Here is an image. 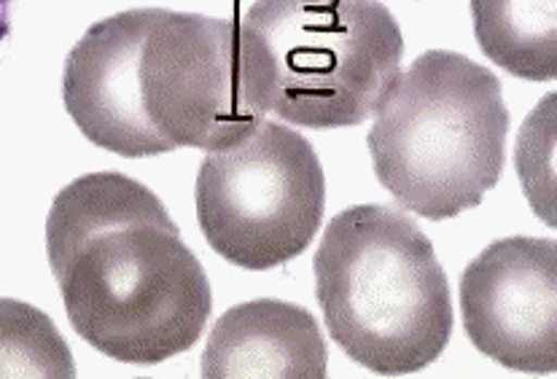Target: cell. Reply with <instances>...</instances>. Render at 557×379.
Instances as JSON below:
<instances>
[{"mask_svg":"<svg viewBox=\"0 0 557 379\" xmlns=\"http://www.w3.org/2000/svg\"><path fill=\"white\" fill-rule=\"evenodd\" d=\"M471 22L487 60L511 76H557V0H471Z\"/></svg>","mask_w":557,"mask_h":379,"instance_id":"9","label":"cell"},{"mask_svg":"<svg viewBox=\"0 0 557 379\" xmlns=\"http://www.w3.org/2000/svg\"><path fill=\"white\" fill-rule=\"evenodd\" d=\"M374 113V175L412 216L456 218L502 180L509 109L496 73L469 56L420 54Z\"/></svg>","mask_w":557,"mask_h":379,"instance_id":"4","label":"cell"},{"mask_svg":"<svg viewBox=\"0 0 557 379\" xmlns=\"http://www.w3.org/2000/svg\"><path fill=\"white\" fill-rule=\"evenodd\" d=\"M47 256L73 331L122 364L186 353L213 313L200 258L162 200L129 175L67 184L51 202Z\"/></svg>","mask_w":557,"mask_h":379,"instance_id":"1","label":"cell"},{"mask_svg":"<svg viewBox=\"0 0 557 379\" xmlns=\"http://www.w3.org/2000/svg\"><path fill=\"white\" fill-rule=\"evenodd\" d=\"M460 315L471 344L522 375L557 371V242L496 240L463 269Z\"/></svg>","mask_w":557,"mask_h":379,"instance_id":"7","label":"cell"},{"mask_svg":"<svg viewBox=\"0 0 557 379\" xmlns=\"http://www.w3.org/2000/svg\"><path fill=\"white\" fill-rule=\"evenodd\" d=\"M401 56V27L380 0H256L240 25L246 98L305 129L367 122Z\"/></svg>","mask_w":557,"mask_h":379,"instance_id":"5","label":"cell"},{"mask_svg":"<svg viewBox=\"0 0 557 379\" xmlns=\"http://www.w3.org/2000/svg\"><path fill=\"white\" fill-rule=\"evenodd\" d=\"M326 211V178L310 140L261 118L197 173V220L230 264L275 269L310 248Z\"/></svg>","mask_w":557,"mask_h":379,"instance_id":"6","label":"cell"},{"mask_svg":"<svg viewBox=\"0 0 557 379\" xmlns=\"http://www.w3.org/2000/svg\"><path fill=\"white\" fill-rule=\"evenodd\" d=\"M312 271L329 333L372 375L423 371L450 344L447 275L407 213L388 205L337 213L323 231Z\"/></svg>","mask_w":557,"mask_h":379,"instance_id":"3","label":"cell"},{"mask_svg":"<svg viewBox=\"0 0 557 379\" xmlns=\"http://www.w3.org/2000/svg\"><path fill=\"white\" fill-rule=\"evenodd\" d=\"M62 103L89 143L127 160L224 149L264 118L246 98L235 22L170 9L89 27L65 60Z\"/></svg>","mask_w":557,"mask_h":379,"instance_id":"2","label":"cell"},{"mask_svg":"<svg viewBox=\"0 0 557 379\" xmlns=\"http://www.w3.org/2000/svg\"><path fill=\"white\" fill-rule=\"evenodd\" d=\"M329 348L297 304L256 299L226 309L202 353L205 379H323Z\"/></svg>","mask_w":557,"mask_h":379,"instance_id":"8","label":"cell"}]
</instances>
